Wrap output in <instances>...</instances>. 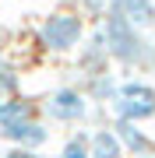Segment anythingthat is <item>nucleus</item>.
<instances>
[{"label":"nucleus","instance_id":"f257e3e1","mask_svg":"<svg viewBox=\"0 0 155 158\" xmlns=\"http://www.w3.org/2000/svg\"><path fill=\"white\" fill-rule=\"evenodd\" d=\"M99 32H102L109 63H120L127 70H155V39L144 28H134L116 14H102Z\"/></svg>","mask_w":155,"mask_h":158},{"label":"nucleus","instance_id":"dca6fc26","mask_svg":"<svg viewBox=\"0 0 155 158\" xmlns=\"http://www.w3.org/2000/svg\"><path fill=\"white\" fill-rule=\"evenodd\" d=\"M4 60H7V53H4V46H0V63H4Z\"/></svg>","mask_w":155,"mask_h":158},{"label":"nucleus","instance_id":"f03ea898","mask_svg":"<svg viewBox=\"0 0 155 158\" xmlns=\"http://www.w3.org/2000/svg\"><path fill=\"white\" fill-rule=\"evenodd\" d=\"M35 39L46 53L53 56H67V53H74L81 39H85V14L81 11H53L39 21V32H35Z\"/></svg>","mask_w":155,"mask_h":158},{"label":"nucleus","instance_id":"2eb2a0df","mask_svg":"<svg viewBox=\"0 0 155 158\" xmlns=\"http://www.w3.org/2000/svg\"><path fill=\"white\" fill-rule=\"evenodd\" d=\"M85 14H106V0H81Z\"/></svg>","mask_w":155,"mask_h":158},{"label":"nucleus","instance_id":"9b49d317","mask_svg":"<svg viewBox=\"0 0 155 158\" xmlns=\"http://www.w3.org/2000/svg\"><path fill=\"white\" fill-rule=\"evenodd\" d=\"M32 116H39L32 98H25V95H7V98H0V130L11 127V123H18V119H32Z\"/></svg>","mask_w":155,"mask_h":158},{"label":"nucleus","instance_id":"6e6552de","mask_svg":"<svg viewBox=\"0 0 155 158\" xmlns=\"http://www.w3.org/2000/svg\"><path fill=\"white\" fill-rule=\"evenodd\" d=\"M106 14L123 18L134 28H155V0H106Z\"/></svg>","mask_w":155,"mask_h":158},{"label":"nucleus","instance_id":"20e7f679","mask_svg":"<svg viewBox=\"0 0 155 158\" xmlns=\"http://www.w3.org/2000/svg\"><path fill=\"white\" fill-rule=\"evenodd\" d=\"M42 113H46L53 123H81V119L92 113V102L85 98L81 88L63 85L57 91H50V98L42 102Z\"/></svg>","mask_w":155,"mask_h":158},{"label":"nucleus","instance_id":"ddd939ff","mask_svg":"<svg viewBox=\"0 0 155 158\" xmlns=\"http://www.w3.org/2000/svg\"><path fill=\"white\" fill-rule=\"evenodd\" d=\"M18 88H21V74H18V67H11V63H0V98L7 95H18Z\"/></svg>","mask_w":155,"mask_h":158},{"label":"nucleus","instance_id":"423d86ee","mask_svg":"<svg viewBox=\"0 0 155 158\" xmlns=\"http://www.w3.org/2000/svg\"><path fill=\"white\" fill-rule=\"evenodd\" d=\"M78 70L85 74V77L109 70V53H106V42H102V32L99 28L81 39V46H78Z\"/></svg>","mask_w":155,"mask_h":158},{"label":"nucleus","instance_id":"f8f14e48","mask_svg":"<svg viewBox=\"0 0 155 158\" xmlns=\"http://www.w3.org/2000/svg\"><path fill=\"white\" fill-rule=\"evenodd\" d=\"M57 158H88V134H85V130L71 134L67 141H63V148H60Z\"/></svg>","mask_w":155,"mask_h":158},{"label":"nucleus","instance_id":"7ed1b4c3","mask_svg":"<svg viewBox=\"0 0 155 158\" xmlns=\"http://www.w3.org/2000/svg\"><path fill=\"white\" fill-rule=\"evenodd\" d=\"M116 119H127V123H144V119H155V85L141 77H127L120 81V91L109 102Z\"/></svg>","mask_w":155,"mask_h":158},{"label":"nucleus","instance_id":"1a4fd4ad","mask_svg":"<svg viewBox=\"0 0 155 158\" xmlns=\"http://www.w3.org/2000/svg\"><path fill=\"white\" fill-rule=\"evenodd\" d=\"M88 102H95V106H106V102L116 98V91H120V77H113V74H92V77H85V85H81Z\"/></svg>","mask_w":155,"mask_h":158},{"label":"nucleus","instance_id":"4468645a","mask_svg":"<svg viewBox=\"0 0 155 158\" xmlns=\"http://www.w3.org/2000/svg\"><path fill=\"white\" fill-rule=\"evenodd\" d=\"M0 158H46V155H39V151H28V148H7Z\"/></svg>","mask_w":155,"mask_h":158},{"label":"nucleus","instance_id":"9d476101","mask_svg":"<svg viewBox=\"0 0 155 158\" xmlns=\"http://www.w3.org/2000/svg\"><path fill=\"white\" fill-rule=\"evenodd\" d=\"M88 158H127L113 127H99L95 134H88Z\"/></svg>","mask_w":155,"mask_h":158},{"label":"nucleus","instance_id":"39448f33","mask_svg":"<svg viewBox=\"0 0 155 158\" xmlns=\"http://www.w3.org/2000/svg\"><path fill=\"white\" fill-rule=\"evenodd\" d=\"M0 141H7L11 148H28V151H39V148L50 141V127L42 123L39 116L18 119V123H11V127L0 130Z\"/></svg>","mask_w":155,"mask_h":158},{"label":"nucleus","instance_id":"0eeeda50","mask_svg":"<svg viewBox=\"0 0 155 158\" xmlns=\"http://www.w3.org/2000/svg\"><path fill=\"white\" fill-rule=\"evenodd\" d=\"M113 134H116V141H120L123 155H131V158H155V141L141 130V123L116 119V123H113Z\"/></svg>","mask_w":155,"mask_h":158}]
</instances>
